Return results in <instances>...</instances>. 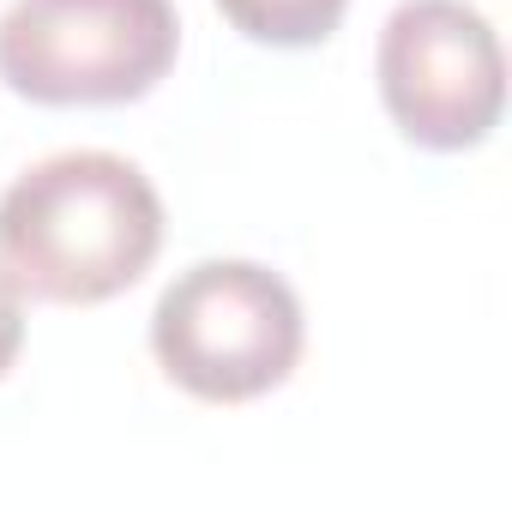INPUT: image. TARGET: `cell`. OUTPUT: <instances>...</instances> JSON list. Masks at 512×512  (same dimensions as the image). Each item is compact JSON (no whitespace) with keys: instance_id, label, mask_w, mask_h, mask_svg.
<instances>
[{"instance_id":"1","label":"cell","mask_w":512,"mask_h":512,"mask_svg":"<svg viewBox=\"0 0 512 512\" xmlns=\"http://www.w3.org/2000/svg\"><path fill=\"white\" fill-rule=\"evenodd\" d=\"M157 247L163 199L115 151H55L0 193V272L31 302H115L151 272Z\"/></svg>"},{"instance_id":"2","label":"cell","mask_w":512,"mask_h":512,"mask_svg":"<svg viewBox=\"0 0 512 512\" xmlns=\"http://www.w3.org/2000/svg\"><path fill=\"white\" fill-rule=\"evenodd\" d=\"M308 344L302 296L260 260H199L151 308L157 368L199 404L278 392Z\"/></svg>"},{"instance_id":"3","label":"cell","mask_w":512,"mask_h":512,"mask_svg":"<svg viewBox=\"0 0 512 512\" xmlns=\"http://www.w3.org/2000/svg\"><path fill=\"white\" fill-rule=\"evenodd\" d=\"M175 55V0H13L0 19V85L43 109L139 103Z\"/></svg>"},{"instance_id":"4","label":"cell","mask_w":512,"mask_h":512,"mask_svg":"<svg viewBox=\"0 0 512 512\" xmlns=\"http://www.w3.org/2000/svg\"><path fill=\"white\" fill-rule=\"evenodd\" d=\"M374 79L392 127L422 151H476L506 115V55L470 0H398Z\"/></svg>"},{"instance_id":"5","label":"cell","mask_w":512,"mask_h":512,"mask_svg":"<svg viewBox=\"0 0 512 512\" xmlns=\"http://www.w3.org/2000/svg\"><path fill=\"white\" fill-rule=\"evenodd\" d=\"M217 13L260 49H314L344 25L350 0H217Z\"/></svg>"},{"instance_id":"6","label":"cell","mask_w":512,"mask_h":512,"mask_svg":"<svg viewBox=\"0 0 512 512\" xmlns=\"http://www.w3.org/2000/svg\"><path fill=\"white\" fill-rule=\"evenodd\" d=\"M25 350V296L13 290V278L0 272V380H7V368L19 362Z\"/></svg>"}]
</instances>
